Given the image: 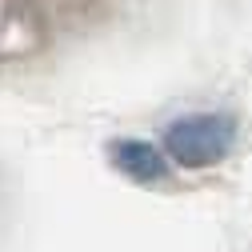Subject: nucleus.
<instances>
[{
	"label": "nucleus",
	"instance_id": "nucleus-1",
	"mask_svg": "<svg viewBox=\"0 0 252 252\" xmlns=\"http://www.w3.org/2000/svg\"><path fill=\"white\" fill-rule=\"evenodd\" d=\"M168 148L172 156L184 164V168H204L212 160H220L228 148V132H212V120H188V124H176L168 132Z\"/></svg>",
	"mask_w": 252,
	"mask_h": 252
},
{
	"label": "nucleus",
	"instance_id": "nucleus-2",
	"mask_svg": "<svg viewBox=\"0 0 252 252\" xmlns=\"http://www.w3.org/2000/svg\"><path fill=\"white\" fill-rule=\"evenodd\" d=\"M112 156H116V164H120L124 172H132L136 180H156V176L164 172L160 156H156L148 144H136V140H124V144H116V148H112Z\"/></svg>",
	"mask_w": 252,
	"mask_h": 252
}]
</instances>
